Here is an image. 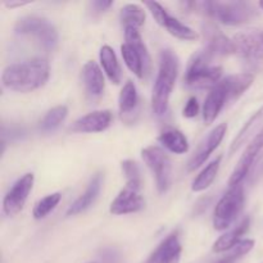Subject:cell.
Wrapping results in <instances>:
<instances>
[{"label": "cell", "instance_id": "obj_1", "mask_svg": "<svg viewBox=\"0 0 263 263\" xmlns=\"http://www.w3.org/2000/svg\"><path fill=\"white\" fill-rule=\"evenodd\" d=\"M50 74V66L44 58H31L13 63L3 71L2 81L7 89L30 92L44 86Z\"/></svg>", "mask_w": 263, "mask_h": 263}, {"label": "cell", "instance_id": "obj_2", "mask_svg": "<svg viewBox=\"0 0 263 263\" xmlns=\"http://www.w3.org/2000/svg\"><path fill=\"white\" fill-rule=\"evenodd\" d=\"M185 5L217 22L231 26L249 22L257 14L256 8L246 2H190Z\"/></svg>", "mask_w": 263, "mask_h": 263}, {"label": "cell", "instance_id": "obj_3", "mask_svg": "<svg viewBox=\"0 0 263 263\" xmlns=\"http://www.w3.org/2000/svg\"><path fill=\"white\" fill-rule=\"evenodd\" d=\"M179 73V58L170 49L162 50L159 55L158 74L153 86L152 108L157 116H163L168 109L171 92Z\"/></svg>", "mask_w": 263, "mask_h": 263}, {"label": "cell", "instance_id": "obj_4", "mask_svg": "<svg viewBox=\"0 0 263 263\" xmlns=\"http://www.w3.org/2000/svg\"><path fill=\"white\" fill-rule=\"evenodd\" d=\"M215 58L205 49L199 50L192 57L187 64L185 82L192 89H211L212 90L222 76V67L212 63Z\"/></svg>", "mask_w": 263, "mask_h": 263}, {"label": "cell", "instance_id": "obj_5", "mask_svg": "<svg viewBox=\"0 0 263 263\" xmlns=\"http://www.w3.org/2000/svg\"><path fill=\"white\" fill-rule=\"evenodd\" d=\"M125 40V44L121 45L123 61L131 72H134L139 79H143L151 69L152 59L139 28L126 27Z\"/></svg>", "mask_w": 263, "mask_h": 263}, {"label": "cell", "instance_id": "obj_6", "mask_svg": "<svg viewBox=\"0 0 263 263\" xmlns=\"http://www.w3.org/2000/svg\"><path fill=\"white\" fill-rule=\"evenodd\" d=\"M244 186L243 184L230 187L218 200L213 212V228L217 231H223L230 228L244 207Z\"/></svg>", "mask_w": 263, "mask_h": 263}, {"label": "cell", "instance_id": "obj_7", "mask_svg": "<svg viewBox=\"0 0 263 263\" xmlns=\"http://www.w3.org/2000/svg\"><path fill=\"white\" fill-rule=\"evenodd\" d=\"M14 30L20 35L32 36L46 50H54L58 45L59 35L55 26L40 15H25L20 18Z\"/></svg>", "mask_w": 263, "mask_h": 263}, {"label": "cell", "instance_id": "obj_8", "mask_svg": "<svg viewBox=\"0 0 263 263\" xmlns=\"http://www.w3.org/2000/svg\"><path fill=\"white\" fill-rule=\"evenodd\" d=\"M141 157L156 179L158 192L166 193L172 180V164L168 154L161 146L151 145L141 151Z\"/></svg>", "mask_w": 263, "mask_h": 263}, {"label": "cell", "instance_id": "obj_9", "mask_svg": "<svg viewBox=\"0 0 263 263\" xmlns=\"http://www.w3.org/2000/svg\"><path fill=\"white\" fill-rule=\"evenodd\" d=\"M263 157V127L259 130L253 138V140L249 143L247 149L244 151L243 156L239 159L238 164H236L235 170H234L233 175H231L230 180H229V185L230 187L235 186V185L241 184L247 175L249 174L252 167L257 163Z\"/></svg>", "mask_w": 263, "mask_h": 263}, {"label": "cell", "instance_id": "obj_10", "mask_svg": "<svg viewBox=\"0 0 263 263\" xmlns=\"http://www.w3.org/2000/svg\"><path fill=\"white\" fill-rule=\"evenodd\" d=\"M145 7L148 8L149 12L152 13V15H153L154 20L157 21V23L163 26V27L166 28L172 36L180 39V40H189V41L198 39V33L195 32L193 28H190L189 26L180 22L177 18L170 15L168 13H167V10L164 9L159 3L145 2Z\"/></svg>", "mask_w": 263, "mask_h": 263}, {"label": "cell", "instance_id": "obj_11", "mask_svg": "<svg viewBox=\"0 0 263 263\" xmlns=\"http://www.w3.org/2000/svg\"><path fill=\"white\" fill-rule=\"evenodd\" d=\"M235 54L248 62L263 58V30H249L236 33L233 37Z\"/></svg>", "mask_w": 263, "mask_h": 263}, {"label": "cell", "instance_id": "obj_12", "mask_svg": "<svg viewBox=\"0 0 263 263\" xmlns=\"http://www.w3.org/2000/svg\"><path fill=\"white\" fill-rule=\"evenodd\" d=\"M33 181H35L33 174H26L13 184L3 200V211L5 215L12 217L23 210L28 194L32 190Z\"/></svg>", "mask_w": 263, "mask_h": 263}, {"label": "cell", "instance_id": "obj_13", "mask_svg": "<svg viewBox=\"0 0 263 263\" xmlns=\"http://www.w3.org/2000/svg\"><path fill=\"white\" fill-rule=\"evenodd\" d=\"M141 187L126 185L110 203L109 212L113 215H128L139 212L145 205V200L140 194Z\"/></svg>", "mask_w": 263, "mask_h": 263}, {"label": "cell", "instance_id": "obj_14", "mask_svg": "<svg viewBox=\"0 0 263 263\" xmlns=\"http://www.w3.org/2000/svg\"><path fill=\"white\" fill-rule=\"evenodd\" d=\"M226 131H228L226 123H221V125L216 126V127L208 134L207 138L202 141V144L199 145L198 151L195 152V154L189 161V164H187V170H189V171H194V170H197L198 167H200L205 161H207L208 157L217 149V146L220 145L221 141L223 140Z\"/></svg>", "mask_w": 263, "mask_h": 263}, {"label": "cell", "instance_id": "obj_15", "mask_svg": "<svg viewBox=\"0 0 263 263\" xmlns=\"http://www.w3.org/2000/svg\"><path fill=\"white\" fill-rule=\"evenodd\" d=\"M203 33L205 39V50L213 57L235 54L233 39L223 35L213 23L207 22L203 25Z\"/></svg>", "mask_w": 263, "mask_h": 263}, {"label": "cell", "instance_id": "obj_16", "mask_svg": "<svg viewBox=\"0 0 263 263\" xmlns=\"http://www.w3.org/2000/svg\"><path fill=\"white\" fill-rule=\"evenodd\" d=\"M112 112L110 110H95L81 118L76 120L71 126L73 133H102L107 130L112 123Z\"/></svg>", "mask_w": 263, "mask_h": 263}, {"label": "cell", "instance_id": "obj_17", "mask_svg": "<svg viewBox=\"0 0 263 263\" xmlns=\"http://www.w3.org/2000/svg\"><path fill=\"white\" fill-rule=\"evenodd\" d=\"M182 247L179 234L172 233L159 244L156 251L149 256L145 263H179Z\"/></svg>", "mask_w": 263, "mask_h": 263}, {"label": "cell", "instance_id": "obj_18", "mask_svg": "<svg viewBox=\"0 0 263 263\" xmlns=\"http://www.w3.org/2000/svg\"><path fill=\"white\" fill-rule=\"evenodd\" d=\"M228 94L221 81L208 92L203 105V120L205 125H211L218 117L222 108L228 104Z\"/></svg>", "mask_w": 263, "mask_h": 263}, {"label": "cell", "instance_id": "obj_19", "mask_svg": "<svg viewBox=\"0 0 263 263\" xmlns=\"http://www.w3.org/2000/svg\"><path fill=\"white\" fill-rule=\"evenodd\" d=\"M103 184V176L102 174H97L91 179V181L87 185L86 190L84 192V194L80 195L73 203L68 207L66 215L67 216H76L79 213L84 212L87 208L91 207L94 204V202L97 200L98 195H99L100 189H102Z\"/></svg>", "mask_w": 263, "mask_h": 263}, {"label": "cell", "instance_id": "obj_20", "mask_svg": "<svg viewBox=\"0 0 263 263\" xmlns=\"http://www.w3.org/2000/svg\"><path fill=\"white\" fill-rule=\"evenodd\" d=\"M82 81H84L86 92L92 98L100 97L104 91V76L100 69L99 64L94 61L85 63L82 68Z\"/></svg>", "mask_w": 263, "mask_h": 263}, {"label": "cell", "instance_id": "obj_21", "mask_svg": "<svg viewBox=\"0 0 263 263\" xmlns=\"http://www.w3.org/2000/svg\"><path fill=\"white\" fill-rule=\"evenodd\" d=\"M254 81V76L252 73H238L228 76L226 79L221 80V84L225 87L228 94V102L233 103L238 100Z\"/></svg>", "mask_w": 263, "mask_h": 263}, {"label": "cell", "instance_id": "obj_22", "mask_svg": "<svg viewBox=\"0 0 263 263\" xmlns=\"http://www.w3.org/2000/svg\"><path fill=\"white\" fill-rule=\"evenodd\" d=\"M249 223H251L249 217L243 218L235 228L231 229L230 231L225 233L223 235H221L220 238L216 240V243L213 244V251H215L216 253H222V252L231 251L234 247L238 246V244L243 240L241 236L248 231Z\"/></svg>", "mask_w": 263, "mask_h": 263}, {"label": "cell", "instance_id": "obj_23", "mask_svg": "<svg viewBox=\"0 0 263 263\" xmlns=\"http://www.w3.org/2000/svg\"><path fill=\"white\" fill-rule=\"evenodd\" d=\"M158 141L167 151L175 154H184L189 151V141L186 136L177 128H166L158 136Z\"/></svg>", "mask_w": 263, "mask_h": 263}, {"label": "cell", "instance_id": "obj_24", "mask_svg": "<svg viewBox=\"0 0 263 263\" xmlns=\"http://www.w3.org/2000/svg\"><path fill=\"white\" fill-rule=\"evenodd\" d=\"M99 59L100 64H102L103 69H104L108 79H109L113 84H120L122 73H121V67L120 63H118V59L115 50H113L109 45L102 46L99 53Z\"/></svg>", "mask_w": 263, "mask_h": 263}, {"label": "cell", "instance_id": "obj_25", "mask_svg": "<svg viewBox=\"0 0 263 263\" xmlns=\"http://www.w3.org/2000/svg\"><path fill=\"white\" fill-rule=\"evenodd\" d=\"M221 159L222 157H217L216 159H213L212 162L207 164L202 171L199 172L195 180L193 181L192 184V190L195 193L203 192V190L208 189V187L212 185V182L215 181L216 176L218 174V170H220V164H221Z\"/></svg>", "mask_w": 263, "mask_h": 263}, {"label": "cell", "instance_id": "obj_26", "mask_svg": "<svg viewBox=\"0 0 263 263\" xmlns=\"http://www.w3.org/2000/svg\"><path fill=\"white\" fill-rule=\"evenodd\" d=\"M67 115H68V109L66 105H58V107L51 108L39 123V130L44 134L53 133L66 120Z\"/></svg>", "mask_w": 263, "mask_h": 263}, {"label": "cell", "instance_id": "obj_27", "mask_svg": "<svg viewBox=\"0 0 263 263\" xmlns=\"http://www.w3.org/2000/svg\"><path fill=\"white\" fill-rule=\"evenodd\" d=\"M139 103L138 90L133 81H127L123 85L121 90L120 99H118V107H120L121 116H127L136 109Z\"/></svg>", "mask_w": 263, "mask_h": 263}, {"label": "cell", "instance_id": "obj_28", "mask_svg": "<svg viewBox=\"0 0 263 263\" xmlns=\"http://www.w3.org/2000/svg\"><path fill=\"white\" fill-rule=\"evenodd\" d=\"M120 20L123 27L139 28L145 22V12L138 4H126L121 9Z\"/></svg>", "mask_w": 263, "mask_h": 263}, {"label": "cell", "instance_id": "obj_29", "mask_svg": "<svg viewBox=\"0 0 263 263\" xmlns=\"http://www.w3.org/2000/svg\"><path fill=\"white\" fill-rule=\"evenodd\" d=\"M61 199H62L61 193H54V194L46 195L45 198L39 200V202L36 203L35 207H33V211H32L33 218H35V220H43V218H45L51 211L55 210V207L59 204Z\"/></svg>", "mask_w": 263, "mask_h": 263}, {"label": "cell", "instance_id": "obj_30", "mask_svg": "<svg viewBox=\"0 0 263 263\" xmlns=\"http://www.w3.org/2000/svg\"><path fill=\"white\" fill-rule=\"evenodd\" d=\"M261 117H263V105L261 108H259L258 110H257L256 113H254L253 116H252L251 118H249L248 121L246 122V125L241 127V130L239 131L238 136L235 138V140L233 141V144H231V148H230V154H233L234 152L238 151L239 146L241 145V144L244 143V140H246V138L248 136L249 131L252 130V128L254 127V125H256L257 122H258L259 120H261Z\"/></svg>", "mask_w": 263, "mask_h": 263}, {"label": "cell", "instance_id": "obj_31", "mask_svg": "<svg viewBox=\"0 0 263 263\" xmlns=\"http://www.w3.org/2000/svg\"><path fill=\"white\" fill-rule=\"evenodd\" d=\"M122 171L126 177V185H131V186L141 187V177H140V170H139L138 163L131 159H126L122 162Z\"/></svg>", "mask_w": 263, "mask_h": 263}, {"label": "cell", "instance_id": "obj_32", "mask_svg": "<svg viewBox=\"0 0 263 263\" xmlns=\"http://www.w3.org/2000/svg\"><path fill=\"white\" fill-rule=\"evenodd\" d=\"M199 113V103L195 97H192L186 102V105L184 108V116L186 118H193Z\"/></svg>", "mask_w": 263, "mask_h": 263}, {"label": "cell", "instance_id": "obj_33", "mask_svg": "<svg viewBox=\"0 0 263 263\" xmlns=\"http://www.w3.org/2000/svg\"><path fill=\"white\" fill-rule=\"evenodd\" d=\"M112 4H113L112 2H103V0H97V2L91 3V7L95 12L100 13V12H104V10H107Z\"/></svg>", "mask_w": 263, "mask_h": 263}, {"label": "cell", "instance_id": "obj_34", "mask_svg": "<svg viewBox=\"0 0 263 263\" xmlns=\"http://www.w3.org/2000/svg\"><path fill=\"white\" fill-rule=\"evenodd\" d=\"M30 4V2H7L5 5L8 8H15V7H22V5Z\"/></svg>", "mask_w": 263, "mask_h": 263}, {"label": "cell", "instance_id": "obj_35", "mask_svg": "<svg viewBox=\"0 0 263 263\" xmlns=\"http://www.w3.org/2000/svg\"><path fill=\"white\" fill-rule=\"evenodd\" d=\"M259 7H261L263 9V2H259Z\"/></svg>", "mask_w": 263, "mask_h": 263}, {"label": "cell", "instance_id": "obj_36", "mask_svg": "<svg viewBox=\"0 0 263 263\" xmlns=\"http://www.w3.org/2000/svg\"><path fill=\"white\" fill-rule=\"evenodd\" d=\"M89 263H94V262H89Z\"/></svg>", "mask_w": 263, "mask_h": 263}]
</instances>
